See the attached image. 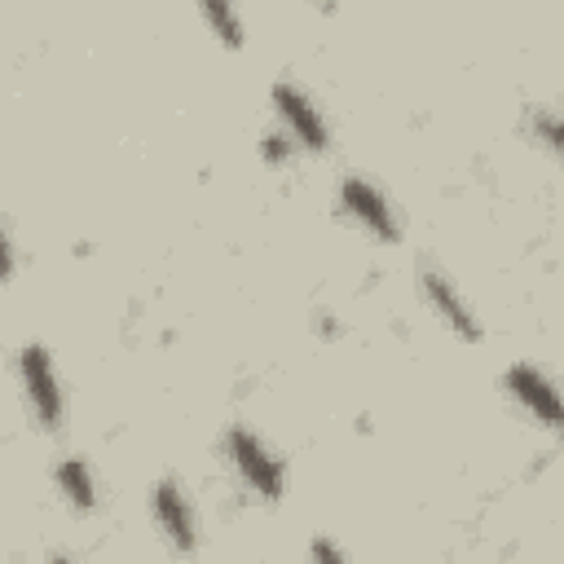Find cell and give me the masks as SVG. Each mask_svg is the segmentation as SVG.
I'll return each mask as SVG.
<instances>
[{
  "label": "cell",
  "mask_w": 564,
  "mask_h": 564,
  "mask_svg": "<svg viewBox=\"0 0 564 564\" xmlns=\"http://www.w3.org/2000/svg\"><path fill=\"white\" fill-rule=\"evenodd\" d=\"M203 22L229 44V48H238L242 44V22H238V13H229L225 4H203Z\"/></svg>",
  "instance_id": "obj_9"
},
{
  "label": "cell",
  "mask_w": 564,
  "mask_h": 564,
  "mask_svg": "<svg viewBox=\"0 0 564 564\" xmlns=\"http://www.w3.org/2000/svg\"><path fill=\"white\" fill-rule=\"evenodd\" d=\"M260 154H264V163H286L291 159V137L286 132H264V141H260Z\"/></svg>",
  "instance_id": "obj_11"
},
{
  "label": "cell",
  "mask_w": 564,
  "mask_h": 564,
  "mask_svg": "<svg viewBox=\"0 0 564 564\" xmlns=\"http://www.w3.org/2000/svg\"><path fill=\"white\" fill-rule=\"evenodd\" d=\"M18 375H22V388H26L35 423L40 427H57L62 423V388H57V370H53L48 348L44 344H26L22 357H18Z\"/></svg>",
  "instance_id": "obj_2"
},
{
  "label": "cell",
  "mask_w": 564,
  "mask_h": 564,
  "mask_svg": "<svg viewBox=\"0 0 564 564\" xmlns=\"http://www.w3.org/2000/svg\"><path fill=\"white\" fill-rule=\"evenodd\" d=\"M419 282H423V295H427V304L441 313V322L458 335V339H480V322H476V313L467 308V300L458 295V286L441 273V269H432V264H423L419 269Z\"/></svg>",
  "instance_id": "obj_6"
},
{
  "label": "cell",
  "mask_w": 564,
  "mask_h": 564,
  "mask_svg": "<svg viewBox=\"0 0 564 564\" xmlns=\"http://www.w3.org/2000/svg\"><path fill=\"white\" fill-rule=\"evenodd\" d=\"M507 388H511V397H516L529 414H538L546 427H560V397H555L551 379H546L538 366L516 361V366L507 370Z\"/></svg>",
  "instance_id": "obj_7"
},
{
  "label": "cell",
  "mask_w": 564,
  "mask_h": 564,
  "mask_svg": "<svg viewBox=\"0 0 564 564\" xmlns=\"http://www.w3.org/2000/svg\"><path fill=\"white\" fill-rule=\"evenodd\" d=\"M48 564H70V560H66V555H53V560H48Z\"/></svg>",
  "instance_id": "obj_14"
},
{
  "label": "cell",
  "mask_w": 564,
  "mask_h": 564,
  "mask_svg": "<svg viewBox=\"0 0 564 564\" xmlns=\"http://www.w3.org/2000/svg\"><path fill=\"white\" fill-rule=\"evenodd\" d=\"M339 203H344V212H348L352 220H361L375 238L397 242V234H401L397 212H392L388 194H383V189H375L366 176H344V185H339Z\"/></svg>",
  "instance_id": "obj_4"
},
{
  "label": "cell",
  "mask_w": 564,
  "mask_h": 564,
  "mask_svg": "<svg viewBox=\"0 0 564 564\" xmlns=\"http://www.w3.org/2000/svg\"><path fill=\"white\" fill-rule=\"evenodd\" d=\"M529 128L538 132V141H542L546 150H555V145H560V123H555V115H551V110H533V115H529Z\"/></svg>",
  "instance_id": "obj_10"
},
{
  "label": "cell",
  "mask_w": 564,
  "mask_h": 564,
  "mask_svg": "<svg viewBox=\"0 0 564 564\" xmlns=\"http://www.w3.org/2000/svg\"><path fill=\"white\" fill-rule=\"evenodd\" d=\"M273 106H278V115H282V123H286V137H291V141H300L304 150H326V141H330L326 119H322L317 101H313L304 88H295V84L278 79V84H273Z\"/></svg>",
  "instance_id": "obj_3"
},
{
  "label": "cell",
  "mask_w": 564,
  "mask_h": 564,
  "mask_svg": "<svg viewBox=\"0 0 564 564\" xmlns=\"http://www.w3.org/2000/svg\"><path fill=\"white\" fill-rule=\"evenodd\" d=\"M57 489L75 511H93L97 507V480H93V467L84 458H62L57 463Z\"/></svg>",
  "instance_id": "obj_8"
},
{
  "label": "cell",
  "mask_w": 564,
  "mask_h": 564,
  "mask_svg": "<svg viewBox=\"0 0 564 564\" xmlns=\"http://www.w3.org/2000/svg\"><path fill=\"white\" fill-rule=\"evenodd\" d=\"M13 273V247H9V234H4V220H0V282Z\"/></svg>",
  "instance_id": "obj_13"
},
{
  "label": "cell",
  "mask_w": 564,
  "mask_h": 564,
  "mask_svg": "<svg viewBox=\"0 0 564 564\" xmlns=\"http://www.w3.org/2000/svg\"><path fill=\"white\" fill-rule=\"evenodd\" d=\"M313 564H348V555H344L335 542L317 538V542H313Z\"/></svg>",
  "instance_id": "obj_12"
},
{
  "label": "cell",
  "mask_w": 564,
  "mask_h": 564,
  "mask_svg": "<svg viewBox=\"0 0 564 564\" xmlns=\"http://www.w3.org/2000/svg\"><path fill=\"white\" fill-rule=\"evenodd\" d=\"M225 454H229V463L238 467V476L260 494V498H282V489H286V467H282V458L247 427V423H234L229 432H225Z\"/></svg>",
  "instance_id": "obj_1"
},
{
  "label": "cell",
  "mask_w": 564,
  "mask_h": 564,
  "mask_svg": "<svg viewBox=\"0 0 564 564\" xmlns=\"http://www.w3.org/2000/svg\"><path fill=\"white\" fill-rule=\"evenodd\" d=\"M154 520L163 529V538L176 546V551H194L198 546V520H194V507L185 498V489L176 480H159L154 485Z\"/></svg>",
  "instance_id": "obj_5"
}]
</instances>
